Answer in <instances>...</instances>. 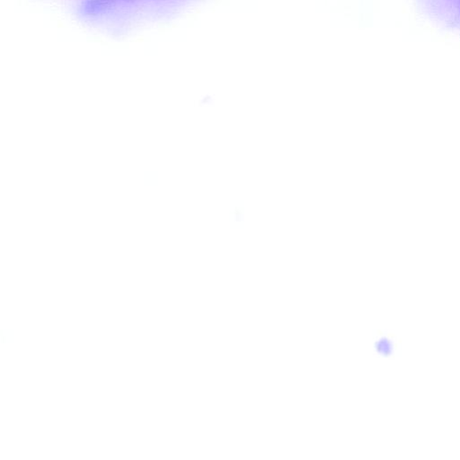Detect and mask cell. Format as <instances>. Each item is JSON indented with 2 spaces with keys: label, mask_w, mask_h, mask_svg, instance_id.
Segmentation results:
<instances>
[{
  "label": "cell",
  "mask_w": 460,
  "mask_h": 460,
  "mask_svg": "<svg viewBox=\"0 0 460 460\" xmlns=\"http://www.w3.org/2000/svg\"><path fill=\"white\" fill-rule=\"evenodd\" d=\"M246 208L243 200H231L230 202L229 221L232 230L244 229Z\"/></svg>",
  "instance_id": "obj_1"
}]
</instances>
